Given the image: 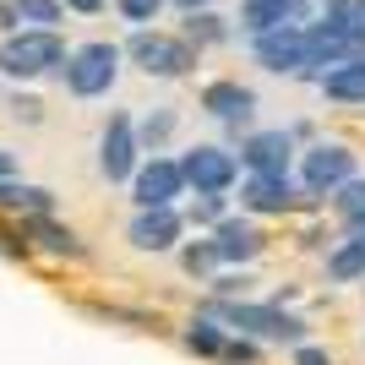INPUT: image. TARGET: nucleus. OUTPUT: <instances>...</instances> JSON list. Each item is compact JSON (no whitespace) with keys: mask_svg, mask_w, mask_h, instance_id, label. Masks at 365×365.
Wrapping results in <instances>:
<instances>
[{"mask_svg":"<svg viewBox=\"0 0 365 365\" xmlns=\"http://www.w3.org/2000/svg\"><path fill=\"white\" fill-rule=\"evenodd\" d=\"M66 55H71V49H66V38L55 28H22L0 44V71L16 76V82H33V76L61 71Z\"/></svg>","mask_w":365,"mask_h":365,"instance_id":"obj_1","label":"nucleus"},{"mask_svg":"<svg viewBox=\"0 0 365 365\" xmlns=\"http://www.w3.org/2000/svg\"><path fill=\"white\" fill-rule=\"evenodd\" d=\"M213 317H224L229 327H240V338H262V344H289L300 349L305 344V322L278 311V305H251V300H218Z\"/></svg>","mask_w":365,"mask_h":365,"instance_id":"obj_2","label":"nucleus"},{"mask_svg":"<svg viewBox=\"0 0 365 365\" xmlns=\"http://www.w3.org/2000/svg\"><path fill=\"white\" fill-rule=\"evenodd\" d=\"M61 76H66V88H71L76 98H98V93H109L115 76H120V49L104 44V38H93V44H82V49L66 55Z\"/></svg>","mask_w":365,"mask_h":365,"instance_id":"obj_3","label":"nucleus"},{"mask_svg":"<svg viewBox=\"0 0 365 365\" xmlns=\"http://www.w3.org/2000/svg\"><path fill=\"white\" fill-rule=\"evenodd\" d=\"M125 55L142 66L148 76H185L191 66H197V49L185 44V38H169V33H131V44H125Z\"/></svg>","mask_w":365,"mask_h":365,"instance_id":"obj_4","label":"nucleus"},{"mask_svg":"<svg viewBox=\"0 0 365 365\" xmlns=\"http://www.w3.org/2000/svg\"><path fill=\"white\" fill-rule=\"evenodd\" d=\"M137 120L125 115V109H115L109 115V125H104V137H98V175L104 180H131L137 175Z\"/></svg>","mask_w":365,"mask_h":365,"instance_id":"obj_5","label":"nucleus"},{"mask_svg":"<svg viewBox=\"0 0 365 365\" xmlns=\"http://www.w3.org/2000/svg\"><path fill=\"white\" fill-rule=\"evenodd\" d=\"M300 180L311 197H333L338 185L354 180V153L344 142H317V148L300 158Z\"/></svg>","mask_w":365,"mask_h":365,"instance_id":"obj_6","label":"nucleus"},{"mask_svg":"<svg viewBox=\"0 0 365 365\" xmlns=\"http://www.w3.org/2000/svg\"><path fill=\"white\" fill-rule=\"evenodd\" d=\"M180 175L197 197H224L229 185H235V175H240V164H235V153H224V148H191L180 158Z\"/></svg>","mask_w":365,"mask_h":365,"instance_id":"obj_7","label":"nucleus"},{"mask_svg":"<svg viewBox=\"0 0 365 365\" xmlns=\"http://www.w3.org/2000/svg\"><path fill=\"white\" fill-rule=\"evenodd\" d=\"M257 61L267 66V71H289V76H305V66H311V44H305V22H289V28H273L257 38Z\"/></svg>","mask_w":365,"mask_h":365,"instance_id":"obj_8","label":"nucleus"},{"mask_svg":"<svg viewBox=\"0 0 365 365\" xmlns=\"http://www.w3.org/2000/svg\"><path fill=\"white\" fill-rule=\"evenodd\" d=\"M185 191V175H180V158H153L131 175V197L137 207H175V197Z\"/></svg>","mask_w":365,"mask_h":365,"instance_id":"obj_9","label":"nucleus"},{"mask_svg":"<svg viewBox=\"0 0 365 365\" xmlns=\"http://www.w3.org/2000/svg\"><path fill=\"white\" fill-rule=\"evenodd\" d=\"M289 158H294V137L289 131H251L240 142V164L251 175H289Z\"/></svg>","mask_w":365,"mask_h":365,"instance_id":"obj_10","label":"nucleus"},{"mask_svg":"<svg viewBox=\"0 0 365 365\" xmlns=\"http://www.w3.org/2000/svg\"><path fill=\"white\" fill-rule=\"evenodd\" d=\"M180 229H185V218L175 207H142L131 218V245L137 251H169V245L180 240Z\"/></svg>","mask_w":365,"mask_h":365,"instance_id":"obj_11","label":"nucleus"},{"mask_svg":"<svg viewBox=\"0 0 365 365\" xmlns=\"http://www.w3.org/2000/svg\"><path fill=\"white\" fill-rule=\"evenodd\" d=\"M202 109H207L213 120L240 131V125L251 120V109H257V93L240 88V82H207V88H202Z\"/></svg>","mask_w":365,"mask_h":365,"instance_id":"obj_12","label":"nucleus"},{"mask_svg":"<svg viewBox=\"0 0 365 365\" xmlns=\"http://www.w3.org/2000/svg\"><path fill=\"white\" fill-rule=\"evenodd\" d=\"M289 175H245L240 180V207L245 213H289Z\"/></svg>","mask_w":365,"mask_h":365,"instance_id":"obj_13","label":"nucleus"},{"mask_svg":"<svg viewBox=\"0 0 365 365\" xmlns=\"http://www.w3.org/2000/svg\"><path fill=\"white\" fill-rule=\"evenodd\" d=\"M300 16H305L300 0H240V28L251 38H262V33H273V28H289Z\"/></svg>","mask_w":365,"mask_h":365,"instance_id":"obj_14","label":"nucleus"},{"mask_svg":"<svg viewBox=\"0 0 365 365\" xmlns=\"http://www.w3.org/2000/svg\"><path fill=\"white\" fill-rule=\"evenodd\" d=\"M213 245H218V262H251L262 251V235L251 218H224L213 229Z\"/></svg>","mask_w":365,"mask_h":365,"instance_id":"obj_15","label":"nucleus"},{"mask_svg":"<svg viewBox=\"0 0 365 365\" xmlns=\"http://www.w3.org/2000/svg\"><path fill=\"white\" fill-rule=\"evenodd\" d=\"M333 104H365V61H344L317 82Z\"/></svg>","mask_w":365,"mask_h":365,"instance_id":"obj_16","label":"nucleus"},{"mask_svg":"<svg viewBox=\"0 0 365 365\" xmlns=\"http://www.w3.org/2000/svg\"><path fill=\"white\" fill-rule=\"evenodd\" d=\"M333 213L344 218L349 240H365V180H360V175H354L349 185H338V191H333Z\"/></svg>","mask_w":365,"mask_h":365,"instance_id":"obj_17","label":"nucleus"},{"mask_svg":"<svg viewBox=\"0 0 365 365\" xmlns=\"http://www.w3.org/2000/svg\"><path fill=\"white\" fill-rule=\"evenodd\" d=\"M327 278L333 284H354V278H365V240H344L327 257Z\"/></svg>","mask_w":365,"mask_h":365,"instance_id":"obj_18","label":"nucleus"},{"mask_svg":"<svg viewBox=\"0 0 365 365\" xmlns=\"http://www.w3.org/2000/svg\"><path fill=\"white\" fill-rule=\"evenodd\" d=\"M11 6H16V16H22L28 28H55V22L66 16L61 0H11Z\"/></svg>","mask_w":365,"mask_h":365,"instance_id":"obj_19","label":"nucleus"},{"mask_svg":"<svg viewBox=\"0 0 365 365\" xmlns=\"http://www.w3.org/2000/svg\"><path fill=\"white\" fill-rule=\"evenodd\" d=\"M33 235H38V240H44L49 251H55V257H76V251H82V245H76V235H71V229H61V224H49L44 213L33 218Z\"/></svg>","mask_w":365,"mask_h":365,"instance_id":"obj_20","label":"nucleus"},{"mask_svg":"<svg viewBox=\"0 0 365 365\" xmlns=\"http://www.w3.org/2000/svg\"><path fill=\"white\" fill-rule=\"evenodd\" d=\"M185 349L191 354H224V333H218L213 322H191V327H185Z\"/></svg>","mask_w":365,"mask_h":365,"instance_id":"obj_21","label":"nucleus"},{"mask_svg":"<svg viewBox=\"0 0 365 365\" xmlns=\"http://www.w3.org/2000/svg\"><path fill=\"white\" fill-rule=\"evenodd\" d=\"M218 38H224V16L191 11V22H185V44H218Z\"/></svg>","mask_w":365,"mask_h":365,"instance_id":"obj_22","label":"nucleus"},{"mask_svg":"<svg viewBox=\"0 0 365 365\" xmlns=\"http://www.w3.org/2000/svg\"><path fill=\"white\" fill-rule=\"evenodd\" d=\"M180 267H185V273H213V267H218V245L213 240H191V245H185V251H180Z\"/></svg>","mask_w":365,"mask_h":365,"instance_id":"obj_23","label":"nucleus"},{"mask_svg":"<svg viewBox=\"0 0 365 365\" xmlns=\"http://www.w3.org/2000/svg\"><path fill=\"white\" fill-rule=\"evenodd\" d=\"M169 137H175V115H169V109H158V115H148V120L137 125V142H148V148H164Z\"/></svg>","mask_w":365,"mask_h":365,"instance_id":"obj_24","label":"nucleus"},{"mask_svg":"<svg viewBox=\"0 0 365 365\" xmlns=\"http://www.w3.org/2000/svg\"><path fill=\"white\" fill-rule=\"evenodd\" d=\"M185 218H191V224H207V229H218V224H224V197H197Z\"/></svg>","mask_w":365,"mask_h":365,"instance_id":"obj_25","label":"nucleus"},{"mask_svg":"<svg viewBox=\"0 0 365 365\" xmlns=\"http://www.w3.org/2000/svg\"><path fill=\"white\" fill-rule=\"evenodd\" d=\"M115 6H120L125 22H153V16L164 11V0H115Z\"/></svg>","mask_w":365,"mask_h":365,"instance_id":"obj_26","label":"nucleus"},{"mask_svg":"<svg viewBox=\"0 0 365 365\" xmlns=\"http://www.w3.org/2000/svg\"><path fill=\"white\" fill-rule=\"evenodd\" d=\"M218 360H229V365H257V338H235V344H224Z\"/></svg>","mask_w":365,"mask_h":365,"instance_id":"obj_27","label":"nucleus"},{"mask_svg":"<svg viewBox=\"0 0 365 365\" xmlns=\"http://www.w3.org/2000/svg\"><path fill=\"white\" fill-rule=\"evenodd\" d=\"M251 284H257V278H245V273H229V278H218L213 289L224 294V300H235V294H245V289H251Z\"/></svg>","mask_w":365,"mask_h":365,"instance_id":"obj_28","label":"nucleus"},{"mask_svg":"<svg viewBox=\"0 0 365 365\" xmlns=\"http://www.w3.org/2000/svg\"><path fill=\"white\" fill-rule=\"evenodd\" d=\"M294 365H333V354L317 349V344H300V349H294Z\"/></svg>","mask_w":365,"mask_h":365,"instance_id":"obj_29","label":"nucleus"},{"mask_svg":"<svg viewBox=\"0 0 365 365\" xmlns=\"http://www.w3.org/2000/svg\"><path fill=\"white\" fill-rule=\"evenodd\" d=\"M38 109H44L38 98H22V93L11 98V115H16V120H38Z\"/></svg>","mask_w":365,"mask_h":365,"instance_id":"obj_30","label":"nucleus"},{"mask_svg":"<svg viewBox=\"0 0 365 365\" xmlns=\"http://www.w3.org/2000/svg\"><path fill=\"white\" fill-rule=\"evenodd\" d=\"M16 28H22V16H16V6H11V0H6V6H0V33H6V38H11Z\"/></svg>","mask_w":365,"mask_h":365,"instance_id":"obj_31","label":"nucleus"},{"mask_svg":"<svg viewBox=\"0 0 365 365\" xmlns=\"http://www.w3.org/2000/svg\"><path fill=\"white\" fill-rule=\"evenodd\" d=\"M61 6H71V11H82V16H98V11H104V0H61Z\"/></svg>","mask_w":365,"mask_h":365,"instance_id":"obj_32","label":"nucleus"},{"mask_svg":"<svg viewBox=\"0 0 365 365\" xmlns=\"http://www.w3.org/2000/svg\"><path fill=\"white\" fill-rule=\"evenodd\" d=\"M0 180H16V153L0 148Z\"/></svg>","mask_w":365,"mask_h":365,"instance_id":"obj_33","label":"nucleus"},{"mask_svg":"<svg viewBox=\"0 0 365 365\" xmlns=\"http://www.w3.org/2000/svg\"><path fill=\"white\" fill-rule=\"evenodd\" d=\"M175 6H180V11H207L213 0H175Z\"/></svg>","mask_w":365,"mask_h":365,"instance_id":"obj_34","label":"nucleus"}]
</instances>
